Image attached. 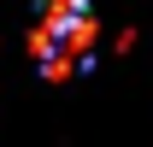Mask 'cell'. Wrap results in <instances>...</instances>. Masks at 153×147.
I'll use <instances>...</instances> for the list:
<instances>
[{
	"mask_svg": "<svg viewBox=\"0 0 153 147\" xmlns=\"http://www.w3.org/2000/svg\"><path fill=\"white\" fill-rule=\"evenodd\" d=\"M94 41H100V24H94L88 0H41L36 30H30V53H36L47 82H65V76L88 71L94 65Z\"/></svg>",
	"mask_w": 153,
	"mask_h": 147,
	"instance_id": "6da1fadb",
	"label": "cell"
}]
</instances>
